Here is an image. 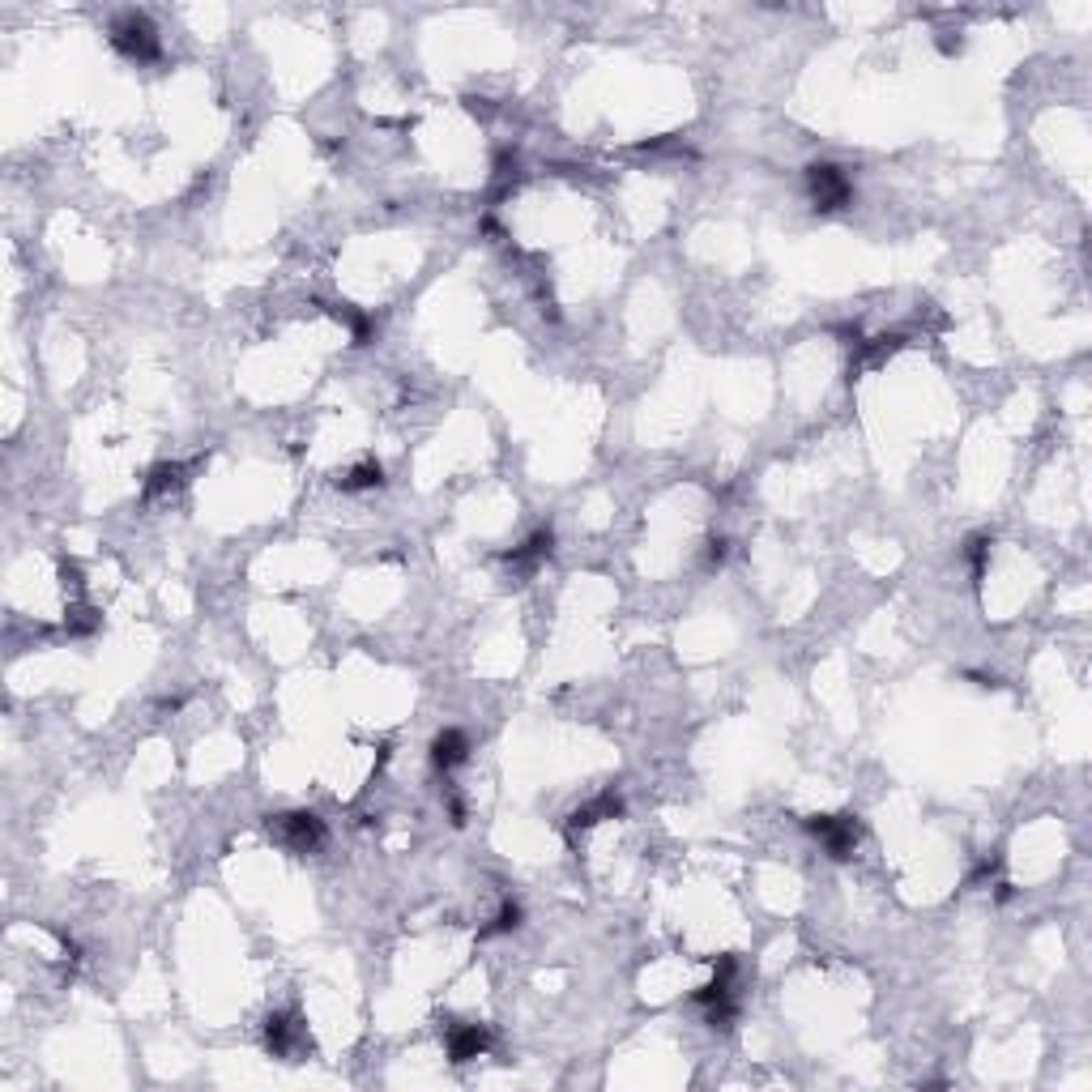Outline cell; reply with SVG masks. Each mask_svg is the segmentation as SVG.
Masks as SVG:
<instances>
[{
    "label": "cell",
    "instance_id": "277c9868",
    "mask_svg": "<svg viewBox=\"0 0 1092 1092\" xmlns=\"http://www.w3.org/2000/svg\"><path fill=\"white\" fill-rule=\"evenodd\" d=\"M278 836L295 853H312L325 841V824L312 811H286V815H278Z\"/></svg>",
    "mask_w": 1092,
    "mask_h": 1092
},
{
    "label": "cell",
    "instance_id": "7c38bea8",
    "mask_svg": "<svg viewBox=\"0 0 1092 1092\" xmlns=\"http://www.w3.org/2000/svg\"><path fill=\"white\" fill-rule=\"evenodd\" d=\"M516 926H521V905H516V900H504V909L495 913V921H491V926H483V930H478V939L508 935V930H516Z\"/></svg>",
    "mask_w": 1092,
    "mask_h": 1092
},
{
    "label": "cell",
    "instance_id": "8fae6325",
    "mask_svg": "<svg viewBox=\"0 0 1092 1092\" xmlns=\"http://www.w3.org/2000/svg\"><path fill=\"white\" fill-rule=\"evenodd\" d=\"M598 815H619V798H615V794H606V798H598V803L580 807V811L572 815V832H580V828L598 824Z\"/></svg>",
    "mask_w": 1092,
    "mask_h": 1092
},
{
    "label": "cell",
    "instance_id": "5bb4252c",
    "mask_svg": "<svg viewBox=\"0 0 1092 1092\" xmlns=\"http://www.w3.org/2000/svg\"><path fill=\"white\" fill-rule=\"evenodd\" d=\"M721 559H726V542L717 538V542H709V563H721Z\"/></svg>",
    "mask_w": 1092,
    "mask_h": 1092
},
{
    "label": "cell",
    "instance_id": "8992f818",
    "mask_svg": "<svg viewBox=\"0 0 1092 1092\" xmlns=\"http://www.w3.org/2000/svg\"><path fill=\"white\" fill-rule=\"evenodd\" d=\"M466 756H469V742L461 730H440L436 742H431V764H436L440 773H453L457 764H466Z\"/></svg>",
    "mask_w": 1092,
    "mask_h": 1092
},
{
    "label": "cell",
    "instance_id": "7a4b0ae2",
    "mask_svg": "<svg viewBox=\"0 0 1092 1092\" xmlns=\"http://www.w3.org/2000/svg\"><path fill=\"white\" fill-rule=\"evenodd\" d=\"M111 43L116 52H125L128 60H154L158 56V31L149 26L146 13H120L111 22Z\"/></svg>",
    "mask_w": 1092,
    "mask_h": 1092
},
{
    "label": "cell",
    "instance_id": "4fadbf2b",
    "mask_svg": "<svg viewBox=\"0 0 1092 1092\" xmlns=\"http://www.w3.org/2000/svg\"><path fill=\"white\" fill-rule=\"evenodd\" d=\"M965 555H968V563H973V572H982L986 555H990V538H986V534H973V538L965 542Z\"/></svg>",
    "mask_w": 1092,
    "mask_h": 1092
},
{
    "label": "cell",
    "instance_id": "ba28073f",
    "mask_svg": "<svg viewBox=\"0 0 1092 1092\" xmlns=\"http://www.w3.org/2000/svg\"><path fill=\"white\" fill-rule=\"evenodd\" d=\"M290 1041H295V1020H290V1015H269L265 1020V1050L278 1054V1058H286Z\"/></svg>",
    "mask_w": 1092,
    "mask_h": 1092
},
{
    "label": "cell",
    "instance_id": "3957f363",
    "mask_svg": "<svg viewBox=\"0 0 1092 1092\" xmlns=\"http://www.w3.org/2000/svg\"><path fill=\"white\" fill-rule=\"evenodd\" d=\"M807 828H811V836L819 845L828 850V858H850L853 853V845H858V819L853 815H815V819H807Z\"/></svg>",
    "mask_w": 1092,
    "mask_h": 1092
},
{
    "label": "cell",
    "instance_id": "30bf717a",
    "mask_svg": "<svg viewBox=\"0 0 1092 1092\" xmlns=\"http://www.w3.org/2000/svg\"><path fill=\"white\" fill-rule=\"evenodd\" d=\"M380 483H384V469L375 466V461H363V466H354L351 474L342 478V491H375Z\"/></svg>",
    "mask_w": 1092,
    "mask_h": 1092
},
{
    "label": "cell",
    "instance_id": "6da1fadb",
    "mask_svg": "<svg viewBox=\"0 0 1092 1092\" xmlns=\"http://www.w3.org/2000/svg\"><path fill=\"white\" fill-rule=\"evenodd\" d=\"M807 193H811V201H815L819 214H832V210H845V205H850L853 184H850V175H845L841 167L811 163V167H807Z\"/></svg>",
    "mask_w": 1092,
    "mask_h": 1092
},
{
    "label": "cell",
    "instance_id": "5b68a950",
    "mask_svg": "<svg viewBox=\"0 0 1092 1092\" xmlns=\"http://www.w3.org/2000/svg\"><path fill=\"white\" fill-rule=\"evenodd\" d=\"M487 1046H491V1029L487 1024H461V1029L448 1033V1058L453 1062L483 1058Z\"/></svg>",
    "mask_w": 1092,
    "mask_h": 1092
},
{
    "label": "cell",
    "instance_id": "9c48e42d",
    "mask_svg": "<svg viewBox=\"0 0 1092 1092\" xmlns=\"http://www.w3.org/2000/svg\"><path fill=\"white\" fill-rule=\"evenodd\" d=\"M184 483V466H154L146 478V500H158V495L175 491Z\"/></svg>",
    "mask_w": 1092,
    "mask_h": 1092
},
{
    "label": "cell",
    "instance_id": "52a82bcc",
    "mask_svg": "<svg viewBox=\"0 0 1092 1092\" xmlns=\"http://www.w3.org/2000/svg\"><path fill=\"white\" fill-rule=\"evenodd\" d=\"M551 551H555V534H551V530H538L530 542H521L512 555H508V563H512L516 572H534L542 559H551Z\"/></svg>",
    "mask_w": 1092,
    "mask_h": 1092
}]
</instances>
